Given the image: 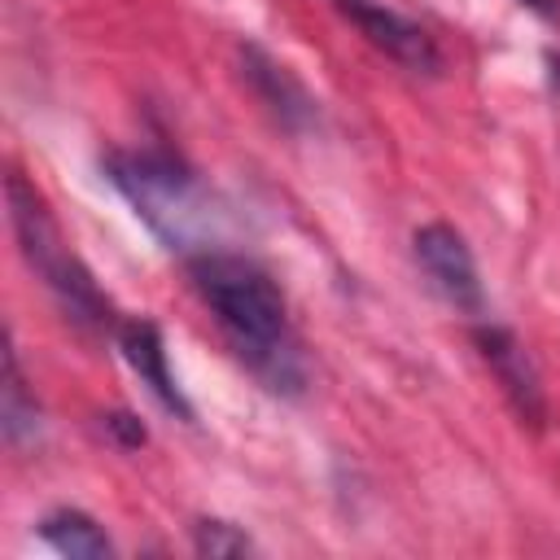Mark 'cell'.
Wrapping results in <instances>:
<instances>
[{
	"mask_svg": "<svg viewBox=\"0 0 560 560\" xmlns=\"http://www.w3.org/2000/svg\"><path fill=\"white\" fill-rule=\"evenodd\" d=\"M188 280L214 324L223 328L236 359L276 394H298L306 381L293 328H289V302L267 267H258L245 254L232 249H206L188 258Z\"/></svg>",
	"mask_w": 560,
	"mask_h": 560,
	"instance_id": "obj_1",
	"label": "cell"
},
{
	"mask_svg": "<svg viewBox=\"0 0 560 560\" xmlns=\"http://www.w3.org/2000/svg\"><path fill=\"white\" fill-rule=\"evenodd\" d=\"M105 175L131 201L136 219H144V228L166 249H179L188 258L206 254V249H219L214 245V228H219L214 197L171 153L118 149V153L105 158Z\"/></svg>",
	"mask_w": 560,
	"mask_h": 560,
	"instance_id": "obj_2",
	"label": "cell"
},
{
	"mask_svg": "<svg viewBox=\"0 0 560 560\" xmlns=\"http://www.w3.org/2000/svg\"><path fill=\"white\" fill-rule=\"evenodd\" d=\"M4 197H9V219H13V236L22 245V258L31 262V271L48 284V293L57 298L61 315L79 328V332H118V315L109 306V298L96 289L92 271L70 254V245L61 241V228L48 210V201L39 197V188L31 179H22L18 171L4 179Z\"/></svg>",
	"mask_w": 560,
	"mask_h": 560,
	"instance_id": "obj_3",
	"label": "cell"
},
{
	"mask_svg": "<svg viewBox=\"0 0 560 560\" xmlns=\"http://www.w3.org/2000/svg\"><path fill=\"white\" fill-rule=\"evenodd\" d=\"M411 254L424 271V280L433 284V293L442 302H451L455 311H481L486 306V289L477 276V258L468 249V241L451 228V223H424L411 236Z\"/></svg>",
	"mask_w": 560,
	"mask_h": 560,
	"instance_id": "obj_4",
	"label": "cell"
},
{
	"mask_svg": "<svg viewBox=\"0 0 560 560\" xmlns=\"http://www.w3.org/2000/svg\"><path fill=\"white\" fill-rule=\"evenodd\" d=\"M332 4H337V13H341L346 22L359 26V35H363L372 48H381L385 57H394L398 66H407V70H416V74H438L442 52H438L433 35H429L420 22H411V18L394 13V9H385L381 0H332Z\"/></svg>",
	"mask_w": 560,
	"mask_h": 560,
	"instance_id": "obj_5",
	"label": "cell"
},
{
	"mask_svg": "<svg viewBox=\"0 0 560 560\" xmlns=\"http://www.w3.org/2000/svg\"><path fill=\"white\" fill-rule=\"evenodd\" d=\"M472 341H477L486 368L494 372V381L503 385V394H508L512 411L521 416V424H534V429H538V424L547 420L542 376H538L534 359L525 354V346L516 341V332H508V328H499V324H481V328L472 332Z\"/></svg>",
	"mask_w": 560,
	"mask_h": 560,
	"instance_id": "obj_6",
	"label": "cell"
},
{
	"mask_svg": "<svg viewBox=\"0 0 560 560\" xmlns=\"http://www.w3.org/2000/svg\"><path fill=\"white\" fill-rule=\"evenodd\" d=\"M118 350L127 359V368L140 376V385H149V394L179 420L192 424V407L184 398V389L175 385L171 368H166V341H162V328L153 319H122L118 324Z\"/></svg>",
	"mask_w": 560,
	"mask_h": 560,
	"instance_id": "obj_7",
	"label": "cell"
},
{
	"mask_svg": "<svg viewBox=\"0 0 560 560\" xmlns=\"http://www.w3.org/2000/svg\"><path fill=\"white\" fill-rule=\"evenodd\" d=\"M241 70H245V79H249V88L262 96V105L284 122V127H306V122H315V101L306 96V88L276 61V57H267L258 44H241Z\"/></svg>",
	"mask_w": 560,
	"mask_h": 560,
	"instance_id": "obj_8",
	"label": "cell"
},
{
	"mask_svg": "<svg viewBox=\"0 0 560 560\" xmlns=\"http://www.w3.org/2000/svg\"><path fill=\"white\" fill-rule=\"evenodd\" d=\"M39 538L61 551V556H74V560H101V556H114V542L109 534L79 508H57L39 521Z\"/></svg>",
	"mask_w": 560,
	"mask_h": 560,
	"instance_id": "obj_9",
	"label": "cell"
},
{
	"mask_svg": "<svg viewBox=\"0 0 560 560\" xmlns=\"http://www.w3.org/2000/svg\"><path fill=\"white\" fill-rule=\"evenodd\" d=\"M0 420H4V438H9V446H22L26 438L39 433V402L26 394V381H22V372H18V354H13V346L4 350Z\"/></svg>",
	"mask_w": 560,
	"mask_h": 560,
	"instance_id": "obj_10",
	"label": "cell"
},
{
	"mask_svg": "<svg viewBox=\"0 0 560 560\" xmlns=\"http://www.w3.org/2000/svg\"><path fill=\"white\" fill-rule=\"evenodd\" d=\"M192 547L201 551V556H245V551H254V542H249V534L245 529H236V525H228V521H197L192 525Z\"/></svg>",
	"mask_w": 560,
	"mask_h": 560,
	"instance_id": "obj_11",
	"label": "cell"
},
{
	"mask_svg": "<svg viewBox=\"0 0 560 560\" xmlns=\"http://www.w3.org/2000/svg\"><path fill=\"white\" fill-rule=\"evenodd\" d=\"M105 429H109L122 446H140V442H144V424H140L136 416H127V411H109V416H105Z\"/></svg>",
	"mask_w": 560,
	"mask_h": 560,
	"instance_id": "obj_12",
	"label": "cell"
},
{
	"mask_svg": "<svg viewBox=\"0 0 560 560\" xmlns=\"http://www.w3.org/2000/svg\"><path fill=\"white\" fill-rule=\"evenodd\" d=\"M521 4H529V9L542 13V18H556V13H560V0H521Z\"/></svg>",
	"mask_w": 560,
	"mask_h": 560,
	"instance_id": "obj_13",
	"label": "cell"
}]
</instances>
